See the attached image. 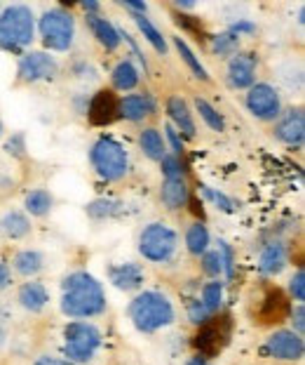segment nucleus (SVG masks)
<instances>
[{"label": "nucleus", "instance_id": "obj_7", "mask_svg": "<svg viewBox=\"0 0 305 365\" xmlns=\"http://www.w3.org/2000/svg\"><path fill=\"white\" fill-rule=\"evenodd\" d=\"M41 34H43V41L47 48L64 52L73 45V34H75L73 17L64 10L45 12L41 19Z\"/></svg>", "mask_w": 305, "mask_h": 365}, {"label": "nucleus", "instance_id": "obj_44", "mask_svg": "<svg viewBox=\"0 0 305 365\" xmlns=\"http://www.w3.org/2000/svg\"><path fill=\"white\" fill-rule=\"evenodd\" d=\"M36 365H73L70 361H61V359H54V356H43V359H38Z\"/></svg>", "mask_w": 305, "mask_h": 365}, {"label": "nucleus", "instance_id": "obj_34", "mask_svg": "<svg viewBox=\"0 0 305 365\" xmlns=\"http://www.w3.org/2000/svg\"><path fill=\"white\" fill-rule=\"evenodd\" d=\"M87 212L92 217H111V215H120L122 212V203H113V200H97L87 207Z\"/></svg>", "mask_w": 305, "mask_h": 365}, {"label": "nucleus", "instance_id": "obj_3", "mask_svg": "<svg viewBox=\"0 0 305 365\" xmlns=\"http://www.w3.org/2000/svg\"><path fill=\"white\" fill-rule=\"evenodd\" d=\"M33 41V12L26 5H12L0 12V48L19 50Z\"/></svg>", "mask_w": 305, "mask_h": 365}, {"label": "nucleus", "instance_id": "obj_33", "mask_svg": "<svg viewBox=\"0 0 305 365\" xmlns=\"http://www.w3.org/2000/svg\"><path fill=\"white\" fill-rule=\"evenodd\" d=\"M240 48V36L232 34V31H225V34L214 38V50L216 54H223V57H230Z\"/></svg>", "mask_w": 305, "mask_h": 365}, {"label": "nucleus", "instance_id": "obj_40", "mask_svg": "<svg viewBox=\"0 0 305 365\" xmlns=\"http://www.w3.org/2000/svg\"><path fill=\"white\" fill-rule=\"evenodd\" d=\"M188 316H191V321L193 323H198V325H202L207 321V312H205V307L200 304V302H191V304H188Z\"/></svg>", "mask_w": 305, "mask_h": 365}, {"label": "nucleus", "instance_id": "obj_32", "mask_svg": "<svg viewBox=\"0 0 305 365\" xmlns=\"http://www.w3.org/2000/svg\"><path fill=\"white\" fill-rule=\"evenodd\" d=\"M195 108H198V113L202 115V118H205V123H207L211 130L221 132L225 128V123H223L221 115H218V111L209 102H205V99H200V97L195 99Z\"/></svg>", "mask_w": 305, "mask_h": 365}, {"label": "nucleus", "instance_id": "obj_48", "mask_svg": "<svg viewBox=\"0 0 305 365\" xmlns=\"http://www.w3.org/2000/svg\"><path fill=\"white\" fill-rule=\"evenodd\" d=\"M0 132H3V128H0Z\"/></svg>", "mask_w": 305, "mask_h": 365}, {"label": "nucleus", "instance_id": "obj_15", "mask_svg": "<svg viewBox=\"0 0 305 365\" xmlns=\"http://www.w3.org/2000/svg\"><path fill=\"white\" fill-rule=\"evenodd\" d=\"M289 314V299L287 294L282 290H270L265 294L263 304H261V312H258V321L263 325H270V323H282Z\"/></svg>", "mask_w": 305, "mask_h": 365}, {"label": "nucleus", "instance_id": "obj_28", "mask_svg": "<svg viewBox=\"0 0 305 365\" xmlns=\"http://www.w3.org/2000/svg\"><path fill=\"white\" fill-rule=\"evenodd\" d=\"M52 203L54 200L50 196V191H45V189H36L26 196V210L33 217H45L52 210Z\"/></svg>", "mask_w": 305, "mask_h": 365}, {"label": "nucleus", "instance_id": "obj_46", "mask_svg": "<svg viewBox=\"0 0 305 365\" xmlns=\"http://www.w3.org/2000/svg\"><path fill=\"white\" fill-rule=\"evenodd\" d=\"M82 7H85V10H90V12H97L99 10L97 3H82Z\"/></svg>", "mask_w": 305, "mask_h": 365}, {"label": "nucleus", "instance_id": "obj_24", "mask_svg": "<svg viewBox=\"0 0 305 365\" xmlns=\"http://www.w3.org/2000/svg\"><path fill=\"white\" fill-rule=\"evenodd\" d=\"M43 264H45L43 255L36 250H23L14 257V269H17V274L21 276H36L38 271L43 269Z\"/></svg>", "mask_w": 305, "mask_h": 365}, {"label": "nucleus", "instance_id": "obj_8", "mask_svg": "<svg viewBox=\"0 0 305 365\" xmlns=\"http://www.w3.org/2000/svg\"><path fill=\"white\" fill-rule=\"evenodd\" d=\"M139 250L146 259L151 262H164L169 259L176 250V234L164 224H151L144 229L139 238Z\"/></svg>", "mask_w": 305, "mask_h": 365}, {"label": "nucleus", "instance_id": "obj_25", "mask_svg": "<svg viewBox=\"0 0 305 365\" xmlns=\"http://www.w3.org/2000/svg\"><path fill=\"white\" fill-rule=\"evenodd\" d=\"M113 83L117 90H132L137 88L139 83V71L134 68L132 61H120L115 68H113Z\"/></svg>", "mask_w": 305, "mask_h": 365}, {"label": "nucleus", "instance_id": "obj_20", "mask_svg": "<svg viewBox=\"0 0 305 365\" xmlns=\"http://www.w3.org/2000/svg\"><path fill=\"white\" fill-rule=\"evenodd\" d=\"M90 26L94 31V36L99 38V43L104 45L106 50H115L120 45V31H117L108 19H101V17H87Z\"/></svg>", "mask_w": 305, "mask_h": 365}, {"label": "nucleus", "instance_id": "obj_36", "mask_svg": "<svg viewBox=\"0 0 305 365\" xmlns=\"http://www.w3.org/2000/svg\"><path fill=\"white\" fill-rule=\"evenodd\" d=\"M202 269H205V274L209 276H218L223 271V262H221V255L218 250L214 252H205V257H202Z\"/></svg>", "mask_w": 305, "mask_h": 365}, {"label": "nucleus", "instance_id": "obj_21", "mask_svg": "<svg viewBox=\"0 0 305 365\" xmlns=\"http://www.w3.org/2000/svg\"><path fill=\"white\" fill-rule=\"evenodd\" d=\"M284 264H287V247L282 243H272L263 250V255H261L263 274H268V276L279 274V271L284 269Z\"/></svg>", "mask_w": 305, "mask_h": 365}, {"label": "nucleus", "instance_id": "obj_4", "mask_svg": "<svg viewBox=\"0 0 305 365\" xmlns=\"http://www.w3.org/2000/svg\"><path fill=\"white\" fill-rule=\"evenodd\" d=\"M101 344V332L92 323H70L64 330V351L70 361L87 363Z\"/></svg>", "mask_w": 305, "mask_h": 365}, {"label": "nucleus", "instance_id": "obj_27", "mask_svg": "<svg viewBox=\"0 0 305 365\" xmlns=\"http://www.w3.org/2000/svg\"><path fill=\"white\" fill-rule=\"evenodd\" d=\"M137 26H139V31L144 34V38L153 45L155 50H158L160 54H167V41H164L162 34L153 26V21L148 19L146 14H137Z\"/></svg>", "mask_w": 305, "mask_h": 365}, {"label": "nucleus", "instance_id": "obj_30", "mask_svg": "<svg viewBox=\"0 0 305 365\" xmlns=\"http://www.w3.org/2000/svg\"><path fill=\"white\" fill-rule=\"evenodd\" d=\"M221 302H223V283H207L205 290H202V302H200L205 307V312L216 314Z\"/></svg>", "mask_w": 305, "mask_h": 365}, {"label": "nucleus", "instance_id": "obj_13", "mask_svg": "<svg viewBox=\"0 0 305 365\" xmlns=\"http://www.w3.org/2000/svg\"><path fill=\"white\" fill-rule=\"evenodd\" d=\"M275 135H277V139H282V142L289 144V146L303 144V139H305V115H303L301 108L289 111L284 118L279 120Z\"/></svg>", "mask_w": 305, "mask_h": 365}, {"label": "nucleus", "instance_id": "obj_18", "mask_svg": "<svg viewBox=\"0 0 305 365\" xmlns=\"http://www.w3.org/2000/svg\"><path fill=\"white\" fill-rule=\"evenodd\" d=\"M111 281L120 290H137L144 283V271L137 264H122V267L111 269Z\"/></svg>", "mask_w": 305, "mask_h": 365}, {"label": "nucleus", "instance_id": "obj_12", "mask_svg": "<svg viewBox=\"0 0 305 365\" xmlns=\"http://www.w3.org/2000/svg\"><path fill=\"white\" fill-rule=\"evenodd\" d=\"M117 97L113 90H99L90 104V123L92 125H111L117 118Z\"/></svg>", "mask_w": 305, "mask_h": 365}, {"label": "nucleus", "instance_id": "obj_45", "mask_svg": "<svg viewBox=\"0 0 305 365\" xmlns=\"http://www.w3.org/2000/svg\"><path fill=\"white\" fill-rule=\"evenodd\" d=\"M124 7H129V10H134V12H139V14H146V3H132V0H127V3H122Z\"/></svg>", "mask_w": 305, "mask_h": 365}, {"label": "nucleus", "instance_id": "obj_37", "mask_svg": "<svg viewBox=\"0 0 305 365\" xmlns=\"http://www.w3.org/2000/svg\"><path fill=\"white\" fill-rule=\"evenodd\" d=\"M289 290H291L294 299H299V302L305 299V274H303V269L296 271V276L291 278V285H289Z\"/></svg>", "mask_w": 305, "mask_h": 365}, {"label": "nucleus", "instance_id": "obj_26", "mask_svg": "<svg viewBox=\"0 0 305 365\" xmlns=\"http://www.w3.org/2000/svg\"><path fill=\"white\" fill-rule=\"evenodd\" d=\"M141 149L148 158L153 160H162L164 158V142H162V135L158 130H144L141 132Z\"/></svg>", "mask_w": 305, "mask_h": 365}, {"label": "nucleus", "instance_id": "obj_1", "mask_svg": "<svg viewBox=\"0 0 305 365\" xmlns=\"http://www.w3.org/2000/svg\"><path fill=\"white\" fill-rule=\"evenodd\" d=\"M106 309V297L101 283L85 271H75L64 278V297L61 312L70 318H90Z\"/></svg>", "mask_w": 305, "mask_h": 365}, {"label": "nucleus", "instance_id": "obj_16", "mask_svg": "<svg viewBox=\"0 0 305 365\" xmlns=\"http://www.w3.org/2000/svg\"><path fill=\"white\" fill-rule=\"evenodd\" d=\"M153 108H155V104L151 97L129 95L117 104V115H122V118H127V120H144L153 113Z\"/></svg>", "mask_w": 305, "mask_h": 365}, {"label": "nucleus", "instance_id": "obj_10", "mask_svg": "<svg viewBox=\"0 0 305 365\" xmlns=\"http://www.w3.org/2000/svg\"><path fill=\"white\" fill-rule=\"evenodd\" d=\"M54 73H57V61L45 52H28L19 61V78L23 83L54 78Z\"/></svg>", "mask_w": 305, "mask_h": 365}, {"label": "nucleus", "instance_id": "obj_17", "mask_svg": "<svg viewBox=\"0 0 305 365\" xmlns=\"http://www.w3.org/2000/svg\"><path fill=\"white\" fill-rule=\"evenodd\" d=\"M47 302H50V294H47V290H45L41 283H26V285H21V290H19V304L26 309V312H31V314L43 312V309L47 307Z\"/></svg>", "mask_w": 305, "mask_h": 365}, {"label": "nucleus", "instance_id": "obj_35", "mask_svg": "<svg viewBox=\"0 0 305 365\" xmlns=\"http://www.w3.org/2000/svg\"><path fill=\"white\" fill-rule=\"evenodd\" d=\"M200 191L205 193V196H207L216 207H221L223 212H232V210H235L232 200H230L228 196H223V193H218V191H214V189H209V186H205V184L200 186Z\"/></svg>", "mask_w": 305, "mask_h": 365}, {"label": "nucleus", "instance_id": "obj_42", "mask_svg": "<svg viewBox=\"0 0 305 365\" xmlns=\"http://www.w3.org/2000/svg\"><path fill=\"white\" fill-rule=\"evenodd\" d=\"M10 281H12V276H10V267L0 262V290H5V287L10 285Z\"/></svg>", "mask_w": 305, "mask_h": 365}, {"label": "nucleus", "instance_id": "obj_39", "mask_svg": "<svg viewBox=\"0 0 305 365\" xmlns=\"http://www.w3.org/2000/svg\"><path fill=\"white\" fill-rule=\"evenodd\" d=\"M160 163H162V173L167 175V180H174V177H181V165H178V160H176V158L164 156Z\"/></svg>", "mask_w": 305, "mask_h": 365}, {"label": "nucleus", "instance_id": "obj_29", "mask_svg": "<svg viewBox=\"0 0 305 365\" xmlns=\"http://www.w3.org/2000/svg\"><path fill=\"white\" fill-rule=\"evenodd\" d=\"M186 245H188V250H191L193 255H205L207 245H209L207 229L202 227V224H193V227L188 229V234H186Z\"/></svg>", "mask_w": 305, "mask_h": 365}, {"label": "nucleus", "instance_id": "obj_31", "mask_svg": "<svg viewBox=\"0 0 305 365\" xmlns=\"http://www.w3.org/2000/svg\"><path fill=\"white\" fill-rule=\"evenodd\" d=\"M174 45H176L178 54H181V59H183L186 64H188V68H191V71H193L195 76H198L200 81H207L209 76H207V71H205V66L200 64V59L195 57V54H193V50H191V48H188L183 38H174Z\"/></svg>", "mask_w": 305, "mask_h": 365}, {"label": "nucleus", "instance_id": "obj_23", "mask_svg": "<svg viewBox=\"0 0 305 365\" xmlns=\"http://www.w3.org/2000/svg\"><path fill=\"white\" fill-rule=\"evenodd\" d=\"M0 229L10 238H23V236H28L31 222L26 220V215H21V212H7L3 217V222H0Z\"/></svg>", "mask_w": 305, "mask_h": 365}, {"label": "nucleus", "instance_id": "obj_6", "mask_svg": "<svg viewBox=\"0 0 305 365\" xmlns=\"http://www.w3.org/2000/svg\"><path fill=\"white\" fill-rule=\"evenodd\" d=\"M230 330H232V318L228 314L216 316V318H207V321L200 325L193 344L202 356H205V359H214V356L221 354L223 346L228 344Z\"/></svg>", "mask_w": 305, "mask_h": 365}, {"label": "nucleus", "instance_id": "obj_14", "mask_svg": "<svg viewBox=\"0 0 305 365\" xmlns=\"http://www.w3.org/2000/svg\"><path fill=\"white\" fill-rule=\"evenodd\" d=\"M256 73V57L254 54H235L228 66V78L232 88H252Z\"/></svg>", "mask_w": 305, "mask_h": 365}, {"label": "nucleus", "instance_id": "obj_5", "mask_svg": "<svg viewBox=\"0 0 305 365\" xmlns=\"http://www.w3.org/2000/svg\"><path fill=\"white\" fill-rule=\"evenodd\" d=\"M92 163L97 173L108 182L122 180L127 173V153L115 139L101 137L97 144L92 146Z\"/></svg>", "mask_w": 305, "mask_h": 365}, {"label": "nucleus", "instance_id": "obj_2", "mask_svg": "<svg viewBox=\"0 0 305 365\" xmlns=\"http://www.w3.org/2000/svg\"><path fill=\"white\" fill-rule=\"evenodd\" d=\"M129 318L141 332H155L174 321V307L160 292H141L129 304Z\"/></svg>", "mask_w": 305, "mask_h": 365}, {"label": "nucleus", "instance_id": "obj_11", "mask_svg": "<svg viewBox=\"0 0 305 365\" xmlns=\"http://www.w3.org/2000/svg\"><path fill=\"white\" fill-rule=\"evenodd\" d=\"M270 356H275L279 361H301L305 344L303 337L296 335L294 330H279L275 335L268 337V344H265Z\"/></svg>", "mask_w": 305, "mask_h": 365}, {"label": "nucleus", "instance_id": "obj_9", "mask_svg": "<svg viewBox=\"0 0 305 365\" xmlns=\"http://www.w3.org/2000/svg\"><path fill=\"white\" fill-rule=\"evenodd\" d=\"M247 108L252 111L256 118L261 120H272L279 115V95L275 88H270V85H252V90H249L247 95Z\"/></svg>", "mask_w": 305, "mask_h": 365}, {"label": "nucleus", "instance_id": "obj_22", "mask_svg": "<svg viewBox=\"0 0 305 365\" xmlns=\"http://www.w3.org/2000/svg\"><path fill=\"white\" fill-rule=\"evenodd\" d=\"M188 200V186L181 177H174V180H167L162 186V203L169 210H178Z\"/></svg>", "mask_w": 305, "mask_h": 365}, {"label": "nucleus", "instance_id": "obj_19", "mask_svg": "<svg viewBox=\"0 0 305 365\" xmlns=\"http://www.w3.org/2000/svg\"><path fill=\"white\" fill-rule=\"evenodd\" d=\"M167 111L171 115V120L176 123V128L183 132L186 137H195V123L193 115L188 111V104L183 102L181 97H171L167 102Z\"/></svg>", "mask_w": 305, "mask_h": 365}, {"label": "nucleus", "instance_id": "obj_41", "mask_svg": "<svg viewBox=\"0 0 305 365\" xmlns=\"http://www.w3.org/2000/svg\"><path fill=\"white\" fill-rule=\"evenodd\" d=\"M291 318H294V328H296V335H303V330H305V309H303V304L294 309Z\"/></svg>", "mask_w": 305, "mask_h": 365}, {"label": "nucleus", "instance_id": "obj_43", "mask_svg": "<svg viewBox=\"0 0 305 365\" xmlns=\"http://www.w3.org/2000/svg\"><path fill=\"white\" fill-rule=\"evenodd\" d=\"M167 137H169L171 146H174V151H178V153H181V151H183V144H181V139H178L176 130L171 128V125H167Z\"/></svg>", "mask_w": 305, "mask_h": 365}, {"label": "nucleus", "instance_id": "obj_38", "mask_svg": "<svg viewBox=\"0 0 305 365\" xmlns=\"http://www.w3.org/2000/svg\"><path fill=\"white\" fill-rule=\"evenodd\" d=\"M218 255H221V262H223L225 274H228V278H232L235 271H232V250H230V245L221 240V243H218Z\"/></svg>", "mask_w": 305, "mask_h": 365}, {"label": "nucleus", "instance_id": "obj_47", "mask_svg": "<svg viewBox=\"0 0 305 365\" xmlns=\"http://www.w3.org/2000/svg\"><path fill=\"white\" fill-rule=\"evenodd\" d=\"M186 365H207V361L205 359H193V361H188Z\"/></svg>", "mask_w": 305, "mask_h": 365}]
</instances>
